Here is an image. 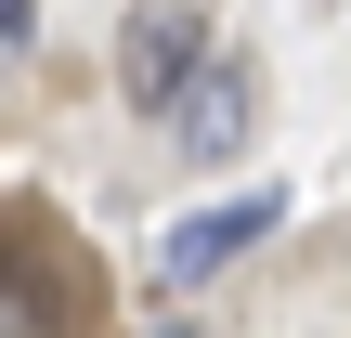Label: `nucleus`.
<instances>
[{
  "label": "nucleus",
  "mask_w": 351,
  "mask_h": 338,
  "mask_svg": "<svg viewBox=\"0 0 351 338\" xmlns=\"http://www.w3.org/2000/svg\"><path fill=\"white\" fill-rule=\"evenodd\" d=\"M208 78V13L195 0H143L117 26V104L130 117H182V91Z\"/></svg>",
  "instance_id": "obj_1"
},
{
  "label": "nucleus",
  "mask_w": 351,
  "mask_h": 338,
  "mask_svg": "<svg viewBox=\"0 0 351 338\" xmlns=\"http://www.w3.org/2000/svg\"><path fill=\"white\" fill-rule=\"evenodd\" d=\"M261 234H274V195H221V208H195V221L156 248V274H169V287H208V274H221L234 248H261Z\"/></svg>",
  "instance_id": "obj_2"
},
{
  "label": "nucleus",
  "mask_w": 351,
  "mask_h": 338,
  "mask_svg": "<svg viewBox=\"0 0 351 338\" xmlns=\"http://www.w3.org/2000/svg\"><path fill=\"white\" fill-rule=\"evenodd\" d=\"M247 104H261V91H247V65H234V52H208V78H195V91H182V117H169V130H182V156H234V143H247Z\"/></svg>",
  "instance_id": "obj_3"
},
{
  "label": "nucleus",
  "mask_w": 351,
  "mask_h": 338,
  "mask_svg": "<svg viewBox=\"0 0 351 338\" xmlns=\"http://www.w3.org/2000/svg\"><path fill=\"white\" fill-rule=\"evenodd\" d=\"M26 39H39V0H0V65H13Z\"/></svg>",
  "instance_id": "obj_4"
}]
</instances>
